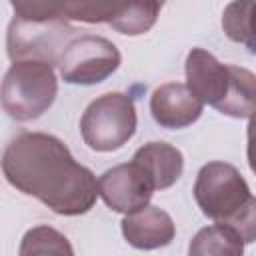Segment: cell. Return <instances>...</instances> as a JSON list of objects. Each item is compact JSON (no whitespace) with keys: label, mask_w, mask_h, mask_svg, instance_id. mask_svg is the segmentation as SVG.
Returning a JSON list of instances; mask_svg holds the SVG:
<instances>
[{"label":"cell","mask_w":256,"mask_h":256,"mask_svg":"<svg viewBox=\"0 0 256 256\" xmlns=\"http://www.w3.org/2000/svg\"><path fill=\"white\" fill-rule=\"evenodd\" d=\"M72 246L62 236L58 230L48 228V226H38L32 228L24 234L22 246H20V256H30V254H72Z\"/></svg>","instance_id":"16"},{"label":"cell","mask_w":256,"mask_h":256,"mask_svg":"<svg viewBox=\"0 0 256 256\" xmlns=\"http://www.w3.org/2000/svg\"><path fill=\"white\" fill-rule=\"evenodd\" d=\"M76 34V28L66 20L54 22H32L24 18H14L8 26L6 48L12 62L18 60H38L48 64H58L60 56Z\"/></svg>","instance_id":"4"},{"label":"cell","mask_w":256,"mask_h":256,"mask_svg":"<svg viewBox=\"0 0 256 256\" xmlns=\"http://www.w3.org/2000/svg\"><path fill=\"white\" fill-rule=\"evenodd\" d=\"M154 190L150 178L134 160L106 170L98 180V192L106 206L122 214L148 206Z\"/></svg>","instance_id":"7"},{"label":"cell","mask_w":256,"mask_h":256,"mask_svg":"<svg viewBox=\"0 0 256 256\" xmlns=\"http://www.w3.org/2000/svg\"><path fill=\"white\" fill-rule=\"evenodd\" d=\"M248 164L252 168V172L256 174V112L250 116V122H248Z\"/></svg>","instance_id":"20"},{"label":"cell","mask_w":256,"mask_h":256,"mask_svg":"<svg viewBox=\"0 0 256 256\" xmlns=\"http://www.w3.org/2000/svg\"><path fill=\"white\" fill-rule=\"evenodd\" d=\"M120 66L118 48L102 36H80L66 44L58 68L68 84H98Z\"/></svg>","instance_id":"6"},{"label":"cell","mask_w":256,"mask_h":256,"mask_svg":"<svg viewBox=\"0 0 256 256\" xmlns=\"http://www.w3.org/2000/svg\"><path fill=\"white\" fill-rule=\"evenodd\" d=\"M222 224L230 226L242 240L254 242L256 240V198L250 196L230 218H226Z\"/></svg>","instance_id":"19"},{"label":"cell","mask_w":256,"mask_h":256,"mask_svg":"<svg viewBox=\"0 0 256 256\" xmlns=\"http://www.w3.org/2000/svg\"><path fill=\"white\" fill-rule=\"evenodd\" d=\"M222 28L232 42L256 52V0H232L222 14Z\"/></svg>","instance_id":"14"},{"label":"cell","mask_w":256,"mask_h":256,"mask_svg":"<svg viewBox=\"0 0 256 256\" xmlns=\"http://www.w3.org/2000/svg\"><path fill=\"white\" fill-rule=\"evenodd\" d=\"M174 232L176 228L172 218L156 206H144L140 210H134L122 220V234L126 242L140 250H152L170 244Z\"/></svg>","instance_id":"10"},{"label":"cell","mask_w":256,"mask_h":256,"mask_svg":"<svg viewBox=\"0 0 256 256\" xmlns=\"http://www.w3.org/2000/svg\"><path fill=\"white\" fill-rule=\"evenodd\" d=\"M16 18L32 22H54L66 20L68 4L66 0H10Z\"/></svg>","instance_id":"17"},{"label":"cell","mask_w":256,"mask_h":256,"mask_svg":"<svg viewBox=\"0 0 256 256\" xmlns=\"http://www.w3.org/2000/svg\"><path fill=\"white\" fill-rule=\"evenodd\" d=\"M204 102L194 96L188 84L170 82L154 90L150 98L152 118L164 128H184L196 122Z\"/></svg>","instance_id":"9"},{"label":"cell","mask_w":256,"mask_h":256,"mask_svg":"<svg viewBox=\"0 0 256 256\" xmlns=\"http://www.w3.org/2000/svg\"><path fill=\"white\" fill-rule=\"evenodd\" d=\"M216 110L234 118H250L256 112V76L246 68L230 64V86Z\"/></svg>","instance_id":"12"},{"label":"cell","mask_w":256,"mask_h":256,"mask_svg":"<svg viewBox=\"0 0 256 256\" xmlns=\"http://www.w3.org/2000/svg\"><path fill=\"white\" fill-rule=\"evenodd\" d=\"M150 178L156 190L170 188L180 176L184 168L182 152L166 142H148L136 150L132 158Z\"/></svg>","instance_id":"11"},{"label":"cell","mask_w":256,"mask_h":256,"mask_svg":"<svg viewBox=\"0 0 256 256\" xmlns=\"http://www.w3.org/2000/svg\"><path fill=\"white\" fill-rule=\"evenodd\" d=\"M66 2H68V4H70V0H66ZM66 14H68V12H66Z\"/></svg>","instance_id":"21"},{"label":"cell","mask_w":256,"mask_h":256,"mask_svg":"<svg viewBox=\"0 0 256 256\" xmlns=\"http://www.w3.org/2000/svg\"><path fill=\"white\" fill-rule=\"evenodd\" d=\"M166 0H120L118 12L108 22L116 32L138 36L148 32Z\"/></svg>","instance_id":"13"},{"label":"cell","mask_w":256,"mask_h":256,"mask_svg":"<svg viewBox=\"0 0 256 256\" xmlns=\"http://www.w3.org/2000/svg\"><path fill=\"white\" fill-rule=\"evenodd\" d=\"M2 170L14 188L64 216L88 212L100 194L94 174L72 158L62 140L44 132L16 136L4 150Z\"/></svg>","instance_id":"1"},{"label":"cell","mask_w":256,"mask_h":256,"mask_svg":"<svg viewBox=\"0 0 256 256\" xmlns=\"http://www.w3.org/2000/svg\"><path fill=\"white\" fill-rule=\"evenodd\" d=\"M120 0H70L66 20L78 22H110L118 12Z\"/></svg>","instance_id":"18"},{"label":"cell","mask_w":256,"mask_h":256,"mask_svg":"<svg viewBox=\"0 0 256 256\" xmlns=\"http://www.w3.org/2000/svg\"><path fill=\"white\" fill-rule=\"evenodd\" d=\"M242 252H244V240L230 226H226L222 222H216L214 226L202 228L190 244L192 256H204V254L238 256Z\"/></svg>","instance_id":"15"},{"label":"cell","mask_w":256,"mask_h":256,"mask_svg":"<svg viewBox=\"0 0 256 256\" xmlns=\"http://www.w3.org/2000/svg\"><path fill=\"white\" fill-rule=\"evenodd\" d=\"M80 132L92 150H118L136 132V108L132 98L120 92H108L96 98L82 114Z\"/></svg>","instance_id":"3"},{"label":"cell","mask_w":256,"mask_h":256,"mask_svg":"<svg viewBox=\"0 0 256 256\" xmlns=\"http://www.w3.org/2000/svg\"><path fill=\"white\" fill-rule=\"evenodd\" d=\"M186 84L196 98L216 108L230 86V64H220L210 52L192 48L186 58Z\"/></svg>","instance_id":"8"},{"label":"cell","mask_w":256,"mask_h":256,"mask_svg":"<svg viewBox=\"0 0 256 256\" xmlns=\"http://www.w3.org/2000/svg\"><path fill=\"white\" fill-rule=\"evenodd\" d=\"M194 198L204 216L224 222L250 198V188L232 164L208 162L196 176Z\"/></svg>","instance_id":"5"},{"label":"cell","mask_w":256,"mask_h":256,"mask_svg":"<svg viewBox=\"0 0 256 256\" xmlns=\"http://www.w3.org/2000/svg\"><path fill=\"white\" fill-rule=\"evenodd\" d=\"M58 92L52 64L38 60H18L10 66L2 82V106L10 118L28 122L40 118Z\"/></svg>","instance_id":"2"}]
</instances>
